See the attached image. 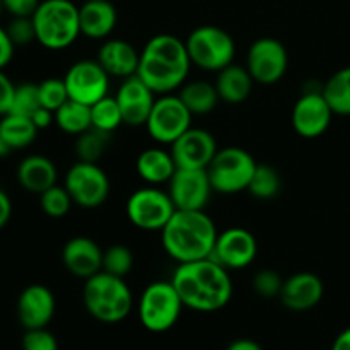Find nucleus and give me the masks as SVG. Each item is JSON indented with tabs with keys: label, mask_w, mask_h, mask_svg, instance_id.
<instances>
[{
	"label": "nucleus",
	"mask_w": 350,
	"mask_h": 350,
	"mask_svg": "<svg viewBox=\"0 0 350 350\" xmlns=\"http://www.w3.org/2000/svg\"><path fill=\"white\" fill-rule=\"evenodd\" d=\"M171 282L185 308L198 313H215L229 304L234 293L231 272L214 258L178 263Z\"/></svg>",
	"instance_id": "obj_1"
},
{
	"label": "nucleus",
	"mask_w": 350,
	"mask_h": 350,
	"mask_svg": "<svg viewBox=\"0 0 350 350\" xmlns=\"http://www.w3.org/2000/svg\"><path fill=\"white\" fill-rule=\"evenodd\" d=\"M191 60L187 44L174 34H156L140 50L137 75L156 92L171 94L176 92L190 75Z\"/></svg>",
	"instance_id": "obj_2"
},
{
	"label": "nucleus",
	"mask_w": 350,
	"mask_h": 350,
	"mask_svg": "<svg viewBox=\"0 0 350 350\" xmlns=\"http://www.w3.org/2000/svg\"><path fill=\"white\" fill-rule=\"evenodd\" d=\"M217 228L205 211H174L161 231V243L166 255L176 263L211 258Z\"/></svg>",
	"instance_id": "obj_3"
},
{
	"label": "nucleus",
	"mask_w": 350,
	"mask_h": 350,
	"mask_svg": "<svg viewBox=\"0 0 350 350\" xmlns=\"http://www.w3.org/2000/svg\"><path fill=\"white\" fill-rule=\"evenodd\" d=\"M84 308L101 323H120L133 310V294L125 277H116L101 270L84 280L82 287Z\"/></svg>",
	"instance_id": "obj_4"
},
{
	"label": "nucleus",
	"mask_w": 350,
	"mask_h": 350,
	"mask_svg": "<svg viewBox=\"0 0 350 350\" xmlns=\"http://www.w3.org/2000/svg\"><path fill=\"white\" fill-rule=\"evenodd\" d=\"M31 17L36 41L46 50H65L81 36L79 7L72 0H41Z\"/></svg>",
	"instance_id": "obj_5"
},
{
	"label": "nucleus",
	"mask_w": 350,
	"mask_h": 350,
	"mask_svg": "<svg viewBox=\"0 0 350 350\" xmlns=\"http://www.w3.org/2000/svg\"><path fill=\"white\" fill-rule=\"evenodd\" d=\"M185 304L171 280H156L142 291L137 304L139 320L146 330L163 334L178 323Z\"/></svg>",
	"instance_id": "obj_6"
},
{
	"label": "nucleus",
	"mask_w": 350,
	"mask_h": 350,
	"mask_svg": "<svg viewBox=\"0 0 350 350\" xmlns=\"http://www.w3.org/2000/svg\"><path fill=\"white\" fill-rule=\"evenodd\" d=\"M191 65L205 72L222 70L236 57L234 38L226 29L212 24L198 26L185 40Z\"/></svg>",
	"instance_id": "obj_7"
},
{
	"label": "nucleus",
	"mask_w": 350,
	"mask_h": 350,
	"mask_svg": "<svg viewBox=\"0 0 350 350\" xmlns=\"http://www.w3.org/2000/svg\"><path fill=\"white\" fill-rule=\"evenodd\" d=\"M258 163L246 149L238 146L222 147L207 167L208 180L215 193L236 195L248 190Z\"/></svg>",
	"instance_id": "obj_8"
},
{
	"label": "nucleus",
	"mask_w": 350,
	"mask_h": 350,
	"mask_svg": "<svg viewBox=\"0 0 350 350\" xmlns=\"http://www.w3.org/2000/svg\"><path fill=\"white\" fill-rule=\"evenodd\" d=\"M174 211L176 207H174L167 190L152 187V185H147V187L133 191L126 200L125 207L130 224L135 226L137 229L150 232L163 231Z\"/></svg>",
	"instance_id": "obj_9"
},
{
	"label": "nucleus",
	"mask_w": 350,
	"mask_h": 350,
	"mask_svg": "<svg viewBox=\"0 0 350 350\" xmlns=\"http://www.w3.org/2000/svg\"><path fill=\"white\" fill-rule=\"evenodd\" d=\"M67 188L74 205L82 208H98L111 193V181L98 163L77 161L65 174Z\"/></svg>",
	"instance_id": "obj_10"
},
{
	"label": "nucleus",
	"mask_w": 350,
	"mask_h": 350,
	"mask_svg": "<svg viewBox=\"0 0 350 350\" xmlns=\"http://www.w3.org/2000/svg\"><path fill=\"white\" fill-rule=\"evenodd\" d=\"M193 115L185 106L176 92L161 94L156 98L146 129L150 139L161 146H171L191 126Z\"/></svg>",
	"instance_id": "obj_11"
},
{
	"label": "nucleus",
	"mask_w": 350,
	"mask_h": 350,
	"mask_svg": "<svg viewBox=\"0 0 350 350\" xmlns=\"http://www.w3.org/2000/svg\"><path fill=\"white\" fill-rule=\"evenodd\" d=\"M245 67L248 68L256 84H277L282 81L289 68V53L286 44L277 38H258L248 48Z\"/></svg>",
	"instance_id": "obj_12"
},
{
	"label": "nucleus",
	"mask_w": 350,
	"mask_h": 350,
	"mask_svg": "<svg viewBox=\"0 0 350 350\" xmlns=\"http://www.w3.org/2000/svg\"><path fill=\"white\" fill-rule=\"evenodd\" d=\"M109 79L111 77L106 74L99 62L91 58L72 64L64 75L68 98L88 106H92L108 96Z\"/></svg>",
	"instance_id": "obj_13"
},
{
	"label": "nucleus",
	"mask_w": 350,
	"mask_h": 350,
	"mask_svg": "<svg viewBox=\"0 0 350 350\" xmlns=\"http://www.w3.org/2000/svg\"><path fill=\"white\" fill-rule=\"evenodd\" d=\"M335 113L325 99L321 89L304 91L294 103L291 123L294 132L303 139H318L330 129Z\"/></svg>",
	"instance_id": "obj_14"
},
{
	"label": "nucleus",
	"mask_w": 350,
	"mask_h": 350,
	"mask_svg": "<svg viewBox=\"0 0 350 350\" xmlns=\"http://www.w3.org/2000/svg\"><path fill=\"white\" fill-rule=\"evenodd\" d=\"M167 193L178 211H205L214 188L207 170H185L178 167L167 183Z\"/></svg>",
	"instance_id": "obj_15"
},
{
	"label": "nucleus",
	"mask_w": 350,
	"mask_h": 350,
	"mask_svg": "<svg viewBox=\"0 0 350 350\" xmlns=\"http://www.w3.org/2000/svg\"><path fill=\"white\" fill-rule=\"evenodd\" d=\"M258 255V241L255 234L245 228H228L215 239L212 258L229 272L243 270L252 265Z\"/></svg>",
	"instance_id": "obj_16"
},
{
	"label": "nucleus",
	"mask_w": 350,
	"mask_h": 350,
	"mask_svg": "<svg viewBox=\"0 0 350 350\" xmlns=\"http://www.w3.org/2000/svg\"><path fill=\"white\" fill-rule=\"evenodd\" d=\"M178 167L185 170H207L217 154V140L208 130L190 126L180 139L170 146Z\"/></svg>",
	"instance_id": "obj_17"
},
{
	"label": "nucleus",
	"mask_w": 350,
	"mask_h": 350,
	"mask_svg": "<svg viewBox=\"0 0 350 350\" xmlns=\"http://www.w3.org/2000/svg\"><path fill=\"white\" fill-rule=\"evenodd\" d=\"M156 92L139 75L123 79L115 94L116 103L122 109L123 123L129 126H146L156 103Z\"/></svg>",
	"instance_id": "obj_18"
},
{
	"label": "nucleus",
	"mask_w": 350,
	"mask_h": 350,
	"mask_svg": "<svg viewBox=\"0 0 350 350\" xmlns=\"http://www.w3.org/2000/svg\"><path fill=\"white\" fill-rule=\"evenodd\" d=\"M57 311L55 294L43 284H31L17 299V318L26 330L46 328Z\"/></svg>",
	"instance_id": "obj_19"
},
{
	"label": "nucleus",
	"mask_w": 350,
	"mask_h": 350,
	"mask_svg": "<svg viewBox=\"0 0 350 350\" xmlns=\"http://www.w3.org/2000/svg\"><path fill=\"white\" fill-rule=\"evenodd\" d=\"M103 252L105 250H101L94 239L88 236H75L64 245L62 262L68 273L85 280L103 270Z\"/></svg>",
	"instance_id": "obj_20"
},
{
	"label": "nucleus",
	"mask_w": 350,
	"mask_h": 350,
	"mask_svg": "<svg viewBox=\"0 0 350 350\" xmlns=\"http://www.w3.org/2000/svg\"><path fill=\"white\" fill-rule=\"evenodd\" d=\"M325 286L313 272H297L284 280L279 299L284 306L296 313H304L320 304L323 299Z\"/></svg>",
	"instance_id": "obj_21"
},
{
	"label": "nucleus",
	"mask_w": 350,
	"mask_h": 350,
	"mask_svg": "<svg viewBox=\"0 0 350 350\" xmlns=\"http://www.w3.org/2000/svg\"><path fill=\"white\" fill-rule=\"evenodd\" d=\"M96 60L99 62V65L105 68L109 77L123 81V79L137 75L140 51L129 41L120 40V38H108L99 46Z\"/></svg>",
	"instance_id": "obj_22"
},
{
	"label": "nucleus",
	"mask_w": 350,
	"mask_h": 350,
	"mask_svg": "<svg viewBox=\"0 0 350 350\" xmlns=\"http://www.w3.org/2000/svg\"><path fill=\"white\" fill-rule=\"evenodd\" d=\"M81 34L89 40H108L118 23V12L109 0H85L79 7Z\"/></svg>",
	"instance_id": "obj_23"
},
{
	"label": "nucleus",
	"mask_w": 350,
	"mask_h": 350,
	"mask_svg": "<svg viewBox=\"0 0 350 350\" xmlns=\"http://www.w3.org/2000/svg\"><path fill=\"white\" fill-rule=\"evenodd\" d=\"M17 181L21 187L29 193L41 195L57 185L58 171L53 161L43 154H31L26 156L17 166Z\"/></svg>",
	"instance_id": "obj_24"
},
{
	"label": "nucleus",
	"mask_w": 350,
	"mask_h": 350,
	"mask_svg": "<svg viewBox=\"0 0 350 350\" xmlns=\"http://www.w3.org/2000/svg\"><path fill=\"white\" fill-rule=\"evenodd\" d=\"M135 170L140 180L146 181L147 185L161 187V185L170 183L178 166L171 150L163 149V147H149L139 154L135 161Z\"/></svg>",
	"instance_id": "obj_25"
},
{
	"label": "nucleus",
	"mask_w": 350,
	"mask_h": 350,
	"mask_svg": "<svg viewBox=\"0 0 350 350\" xmlns=\"http://www.w3.org/2000/svg\"><path fill=\"white\" fill-rule=\"evenodd\" d=\"M214 84L222 103L241 105L252 94L255 81H253L248 68L232 62L231 65L217 72V79H215Z\"/></svg>",
	"instance_id": "obj_26"
},
{
	"label": "nucleus",
	"mask_w": 350,
	"mask_h": 350,
	"mask_svg": "<svg viewBox=\"0 0 350 350\" xmlns=\"http://www.w3.org/2000/svg\"><path fill=\"white\" fill-rule=\"evenodd\" d=\"M178 96L193 116L208 115L221 103L215 84L207 81H187L178 89Z\"/></svg>",
	"instance_id": "obj_27"
},
{
	"label": "nucleus",
	"mask_w": 350,
	"mask_h": 350,
	"mask_svg": "<svg viewBox=\"0 0 350 350\" xmlns=\"http://www.w3.org/2000/svg\"><path fill=\"white\" fill-rule=\"evenodd\" d=\"M38 132L36 125L29 116L14 115L7 113L0 118V139L7 144L12 150H21L29 147L36 140Z\"/></svg>",
	"instance_id": "obj_28"
},
{
	"label": "nucleus",
	"mask_w": 350,
	"mask_h": 350,
	"mask_svg": "<svg viewBox=\"0 0 350 350\" xmlns=\"http://www.w3.org/2000/svg\"><path fill=\"white\" fill-rule=\"evenodd\" d=\"M55 123L58 129L68 135H81L82 132L92 126L91 123V106L68 99L65 105L55 111Z\"/></svg>",
	"instance_id": "obj_29"
},
{
	"label": "nucleus",
	"mask_w": 350,
	"mask_h": 350,
	"mask_svg": "<svg viewBox=\"0 0 350 350\" xmlns=\"http://www.w3.org/2000/svg\"><path fill=\"white\" fill-rule=\"evenodd\" d=\"M321 92L335 115L350 116V67L335 72L325 82Z\"/></svg>",
	"instance_id": "obj_30"
},
{
	"label": "nucleus",
	"mask_w": 350,
	"mask_h": 350,
	"mask_svg": "<svg viewBox=\"0 0 350 350\" xmlns=\"http://www.w3.org/2000/svg\"><path fill=\"white\" fill-rule=\"evenodd\" d=\"M111 146V133L103 132L98 129H89L77 135L75 140V156L77 161L85 163H98Z\"/></svg>",
	"instance_id": "obj_31"
},
{
	"label": "nucleus",
	"mask_w": 350,
	"mask_h": 350,
	"mask_svg": "<svg viewBox=\"0 0 350 350\" xmlns=\"http://www.w3.org/2000/svg\"><path fill=\"white\" fill-rule=\"evenodd\" d=\"M280 188H282V180L279 171L269 164H258L248 185L252 197L258 200H272L279 195Z\"/></svg>",
	"instance_id": "obj_32"
},
{
	"label": "nucleus",
	"mask_w": 350,
	"mask_h": 350,
	"mask_svg": "<svg viewBox=\"0 0 350 350\" xmlns=\"http://www.w3.org/2000/svg\"><path fill=\"white\" fill-rule=\"evenodd\" d=\"M91 123L92 129L108 133H113L120 125H123L122 109H120L115 96H105L91 106Z\"/></svg>",
	"instance_id": "obj_33"
},
{
	"label": "nucleus",
	"mask_w": 350,
	"mask_h": 350,
	"mask_svg": "<svg viewBox=\"0 0 350 350\" xmlns=\"http://www.w3.org/2000/svg\"><path fill=\"white\" fill-rule=\"evenodd\" d=\"M40 205L41 211L51 219H62L70 212L72 202L70 195H68L67 188L60 187V185H53L51 188H48L46 191L40 195Z\"/></svg>",
	"instance_id": "obj_34"
},
{
	"label": "nucleus",
	"mask_w": 350,
	"mask_h": 350,
	"mask_svg": "<svg viewBox=\"0 0 350 350\" xmlns=\"http://www.w3.org/2000/svg\"><path fill=\"white\" fill-rule=\"evenodd\" d=\"M133 253L125 245H113L103 252V270L116 277H126L133 269Z\"/></svg>",
	"instance_id": "obj_35"
},
{
	"label": "nucleus",
	"mask_w": 350,
	"mask_h": 350,
	"mask_svg": "<svg viewBox=\"0 0 350 350\" xmlns=\"http://www.w3.org/2000/svg\"><path fill=\"white\" fill-rule=\"evenodd\" d=\"M38 92H40V103L43 108L57 111L62 105L68 101V91L64 79L48 77L38 84Z\"/></svg>",
	"instance_id": "obj_36"
},
{
	"label": "nucleus",
	"mask_w": 350,
	"mask_h": 350,
	"mask_svg": "<svg viewBox=\"0 0 350 350\" xmlns=\"http://www.w3.org/2000/svg\"><path fill=\"white\" fill-rule=\"evenodd\" d=\"M38 108H41L40 103V92H38V84L33 82H24V84L16 85V92H14L12 108L10 113L21 116H33V113Z\"/></svg>",
	"instance_id": "obj_37"
},
{
	"label": "nucleus",
	"mask_w": 350,
	"mask_h": 350,
	"mask_svg": "<svg viewBox=\"0 0 350 350\" xmlns=\"http://www.w3.org/2000/svg\"><path fill=\"white\" fill-rule=\"evenodd\" d=\"M284 279L272 269H263L255 273L253 277V291L258 296L270 299V297H279L282 291Z\"/></svg>",
	"instance_id": "obj_38"
},
{
	"label": "nucleus",
	"mask_w": 350,
	"mask_h": 350,
	"mask_svg": "<svg viewBox=\"0 0 350 350\" xmlns=\"http://www.w3.org/2000/svg\"><path fill=\"white\" fill-rule=\"evenodd\" d=\"M5 29L16 46H26V44L36 41L33 17H12L5 26Z\"/></svg>",
	"instance_id": "obj_39"
},
{
	"label": "nucleus",
	"mask_w": 350,
	"mask_h": 350,
	"mask_svg": "<svg viewBox=\"0 0 350 350\" xmlns=\"http://www.w3.org/2000/svg\"><path fill=\"white\" fill-rule=\"evenodd\" d=\"M23 350H58V340L46 328H33L24 334Z\"/></svg>",
	"instance_id": "obj_40"
},
{
	"label": "nucleus",
	"mask_w": 350,
	"mask_h": 350,
	"mask_svg": "<svg viewBox=\"0 0 350 350\" xmlns=\"http://www.w3.org/2000/svg\"><path fill=\"white\" fill-rule=\"evenodd\" d=\"M14 92H16V84L10 81L9 75L0 68V118L10 113L12 108Z\"/></svg>",
	"instance_id": "obj_41"
},
{
	"label": "nucleus",
	"mask_w": 350,
	"mask_h": 350,
	"mask_svg": "<svg viewBox=\"0 0 350 350\" xmlns=\"http://www.w3.org/2000/svg\"><path fill=\"white\" fill-rule=\"evenodd\" d=\"M41 0H2L3 9L12 17H31Z\"/></svg>",
	"instance_id": "obj_42"
},
{
	"label": "nucleus",
	"mask_w": 350,
	"mask_h": 350,
	"mask_svg": "<svg viewBox=\"0 0 350 350\" xmlns=\"http://www.w3.org/2000/svg\"><path fill=\"white\" fill-rule=\"evenodd\" d=\"M14 51H16V44L7 34L5 27L0 26V68H5L14 58Z\"/></svg>",
	"instance_id": "obj_43"
},
{
	"label": "nucleus",
	"mask_w": 350,
	"mask_h": 350,
	"mask_svg": "<svg viewBox=\"0 0 350 350\" xmlns=\"http://www.w3.org/2000/svg\"><path fill=\"white\" fill-rule=\"evenodd\" d=\"M31 120H33V123L36 125L38 130H44L48 129L51 123H55V113L51 111V109L41 106V108H38L36 111L33 113Z\"/></svg>",
	"instance_id": "obj_44"
},
{
	"label": "nucleus",
	"mask_w": 350,
	"mask_h": 350,
	"mask_svg": "<svg viewBox=\"0 0 350 350\" xmlns=\"http://www.w3.org/2000/svg\"><path fill=\"white\" fill-rule=\"evenodd\" d=\"M12 217V200L3 190H0V229L5 228Z\"/></svg>",
	"instance_id": "obj_45"
},
{
	"label": "nucleus",
	"mask_w": 350,
	"mask_h": 350,
	"mask_svg": "<svg viewBox=\"0 0 350 350\" xmlns=\"http://www.w3.org/2000/svg\"><path fill=\"white\" fill-rule=\"evenodd\" d=\"M226 350H263L258 342L252 340V338H238V340L231 342Z\"/></svg>",
	"instance_id": "obj_46"
},
{
	"label": "nucleus",
	"mask_w": 350,
	"mask_h": 350,
	"mask_svg": "<svg viewBox=\"0 0 350 350\" xmlns=\"http://www.w3.org/2000/svg\"><path fill=\"white\" fill-rule=\"evenodd\" d=\"M332 350H350V327L345 328V330L335 338Z\"/></svg>",
	"instance_id": "obj_47"
},
{
	"label": "nucleus",
	"mask_w": 350,
	"mask_h": 350,
	"mask_svg": "<svg viewBox=\"0 0 350 350\" xmlns=\"http://www.w3.org/2000/svg\"><path fill=\"white\" fill-rule=\"evenodd\" d=\"M14 150L10 149L9 146H7L5 142H3L2 139H0V159H2V157H7V156H10V154H12Z\"/></svg>",
	"instance_id": "obj_48"
},
{
	"label": "nucleus",
	"mask_w": 350,
	"mask_h": 350,
	"mask_svg": "<svg viewBox=\"0 0 350 350\" xmlns=\"http://www.w3.org/2000/svg\"><path fill=\"white\" fill-rule=\"evenodd\" d=\"M3 12H5V9H3V3H2V0H0V16H2Z\"/></svg>",
	"instance_id": "obj_49"
}]
</instances>
